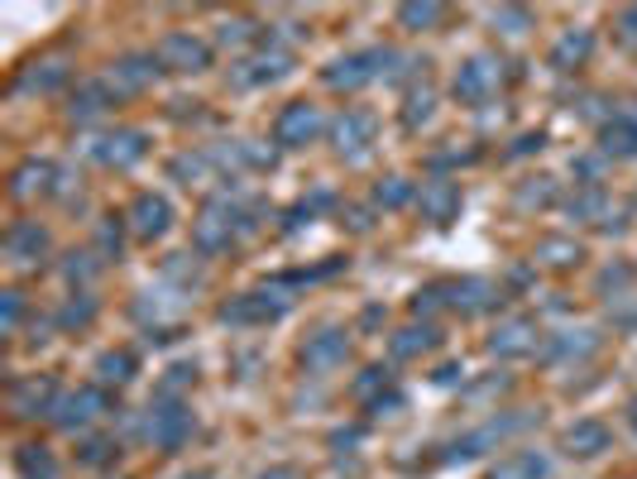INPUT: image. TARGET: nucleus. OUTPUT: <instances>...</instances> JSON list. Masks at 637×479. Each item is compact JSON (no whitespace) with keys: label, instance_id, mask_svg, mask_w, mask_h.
<instances>
[{"label":"nucleus","instance_id":"f8f14e48","mask_svg":"<svg viewBox=\"0 0 637 479\" xmlns=\"http://www.w3.org/2000/svg\"><path fill=\"white\" fill-rule=\"evenodd\" d=\"M494 86H499V63H494V58H484V53L470 58V63L456 72V101H460V106H484Z\"/></svg>","mask_w":637,"mask_h":479},{"label":"nucleus","instance_id":"aec40b11","mask_svg":"<svg viewBox=\"0 0 637 479\" xmlns=\"http://www.w3.org/2000/svg\"><path fill=\"white\" fill-rule=\"evenodd\" d=\"M53 379L43 374V379H29V384H14L10 388V408H14V417H43V413H53Z\"/></svg>","mask_w":637,"mask_h":479},{"label":"nucleus","instance_id":"f257e3e1","mask_svg":"<svg viewBox=\"0 0 637 479\" xmlns=\"http://www.w3.org/2000/svg\"><path fill=\"white\" fill-rule=\"evenodd\" d=\"M384 63H398L394 49H369V53H345L336 63L326 67V86L331 92H359V86H369L374 77H384Z\"/></svg>","mask_w":637,"mask_h":479},{"label":"nucleus","instance_id":"79ce46f5","mask_svg":"<svg viewBox=\"0 0 637 479\" xmlns=\"http://www.w3.org/2000/svg\"><path fill=\"white\" fill-rule=\"evenodd\" d=\"M618 29H624V39H628V43H637V6L618 10Z\"/></svg>","mask_w":637,"mask_h":479},{"label":"nucleus","instance_id":"1a4fd4ad","mask_svg":"<svg viewBox=\"0 0 637 479\" xmlns=\"http://www.w3.org/2000/svg\"><path fill=\"white\" fill-rule=\"evenodd\" d=\"M111 408V398L101 394V388H77V394H63L53 403V423L63 427V431H77V427H86V423H96L101 413Z\"/></svg>","mask_w":637,"mask_h":479},{"label":"nucleus","instance_id":"ddd939ff","mask_svg":"<svg viewBox=\"0 0 637 479\" xmlns=\"http://www.w3.org/2000/svg\"><path fill=\"white\" fill-rule=\"evenodd\" d=\"M441 302L451 312H466V316H474V312H489L499 302V288L494 283H484V279H460V283H441Z\"/></svg>","mask_w":637,"mask_h":479},{"label":"nucleus","instance_id":"473e14b6","mask_svg":"<svg viewBox=\"0 0 637 479\" xmlns=\"http://www.w3.org/2000/svg\"><path fill=\"white\" fill-rule=\"evenodd\" d=\"M431 106H437V96H431V86H417V92L408 96V111H403V125L417 129L431 121Z\"/></svg>","mask_w":637,"mask_h":479},{"label":"nucleus","instance_id":"2eb2a0df","mask_svg":"<svg viewBox=\"0 0 637 479\" xmlns=\"http://www.w3.org/2000/svg\"><path fill=\"white\" fill-rule=\"evenodd\" d=\"M168 226H173V207H168V197H158V192L135 197V207H129V230H135L139 240H158V236H168Z\"/></svg>","mask_w":637,"mask_h":479},{"label":"nucleus","instance_id":"9d476101","mask_svg":"<svg viewBox=\"0 0 637 479\" xmlns=\"http://www.w3.org/2000/svg\"><path fill=\"white\" fill-rule=\"evenodd\" d=\"M144 154H149V139H144L139 129H111V135H101L92 144V158L101 168H129V164H139Z\"/></svg>","mask_w":637,"mask_h":479},{"label":"nucleus","instance_id":"49530a36","mask_svg":"<svg viewBox=\"0 0 637 479\" xmlns=\"http://www.w3.org/2000/svg\"><path fill=\"white\" fill-rule=\"evenodd\" d=\"M178 479H216L211 470H192V475H178Z\"/></svg>","mask_w":637,"mask_h":479},{"label":"nucleus","instance_id":"f704fd0d","mask_svg":"<svg viewBox=\"0 0 637 479\" xmlns=\"http://www.w3.org/2000/svg\"><path fill=\"white\" fill-rule=\"evenodd\" d=\"M374 201H379V207H403V201H413V183L408 178H384Z\"/></svg>","mask_w":637,"mask_h":479},{"label":"nucleus","instance_id":"393cba45","mask_svg":"<svg viewBox=\"0 0 637 479\" xmlns=\"http://www.w3.org/2000/svg\"><path fill=\"white\" fill-rule=\"evenodd\" d=\"M595 351H599L595 331H566V336L546 341V360H552V365H561V360H589Z\"/></svg>","mask_w":637,"mask_h":479},{"label":"nucleus","instance_id":"4468645a","mask_svg":"<svg viewBox=\"0 0 637 479\" xmlns=\"http://www.w3.org/2000/svg\"><path fill=\"white\" fill-rule=\"evenodd\" d=\"M417 207H422V216H427L431 226H451L456 211H460V183H451V178L422 183V192H417Z\"/></svg>","mask_w":637,"mask_h":479},{"label":"nucleus","instance_id":"f03ea898","mask_svg":"<svg viewBox=\"0 0 637 479\" xmlns=\"http://www.w3.org/2000/svg\"><path fill=\"white\" fill-rule=\"evenodd\" d=\"M187 431H192V413L182 408V403H173L168 394L149 403V417H144V437L154 446H164V451H178L187 441Z\"/></svg>","mask_w":637,"mask_h":479},{"label":"nucleus","instance_id":"7c9ffc66","mask_svg":"<svg viewBox=\"0 0 637 479\" xmlns=\"http://www.w3.org/2000/svg\"><path fill=\"white\" fill-rule=\"evenodd\" d=\"M441 14H446V6H437V0H422V6H398V24L403 29H437Z\"/></svg>","mask_w":637,"mask_h":479},{"label":"nucleus","instance_id":"a18cd8bd","mask_svg":"<svg viewBox=\"0 0 637 479\" xmlns=\"http://www.w3.org/2000/svg\"><path fill=\"white\" fill-rule=\"evenodd\" d=\"M259 479H297V470H288V466H273V470H264Z\"/></svg>","mask_w":637,"mask_h":479},{"label":"nucleus","instance_id":"a211bd4d","mask_svg":"<svg viewBox=\"0 0 637 479\" xmlns=\"http://www.w3.org/2000/svg\"><path fill=\"white\" fill-rule=\"evenodd\" d=\"M154 77H158V58L154 53H135V58H121L106 82H111L115 96H129V92H144Z\"/></svg>","mask_w":637,"mask_h":479},{"label":"nucleus","instance_id":"2f4dec72","mask_svg":"<svg viewBox=\"0 0 637 479\" xmlns=\"http://www.w3.org/2000/svg\"><path fill=\"white\" fill-rule=\"evenodd\" d=\"M537 259H546L552 269H566V264H575V259H585V250H581L575 240L552 236V240H542V244H537Z\"/></svg>","mask_w":637,"mask_h":479},{"label":"nucleus","instance_id":"cd10ccee","mask_svg":"<svg viewBox=\"0 0 637 479\" xmlns=\"http://www.w3.org/2000/svg\"><path fill=\"white\" fill-rule=\"evenodd\" d=\"M115 101V92H111V82L101 77V82H86L77 96H72V106H67V115L72 121H92V115H101Z\"/></svg>","mask_w":637,"mask_h":479},{"label":"nucleus","instance_id":"c85d7f7f","mask_svg":"<svg viewBox=\"0 0 637 479\" xmlns=\"http://www.w3.org/2000/svg\"><path fill=\"white\" fill-rule=\"evenodd\" d=\"M14 466H20V479H58V460L49 446H20Z\"/></svg>","mask_w":637,"mask_h":479},{"label":"nucleus","instance_id":"9b49d317","mask_svg":"<svg viewBox=\"0 0 637 479\" xmlns=\"http://www.w3.org/2000/svg\"><path fill=\"white\" fill-rule=\"evenodd\" d=\"M283 312H288V302L273 298V293H240V298H230L226 308H221V322H230V326H259V322H279Z\"/></svg>","mask_w":637,"mask_h":479},{"label":"nucleus","instance_id":"4c0bfd02","mask_svg":"<svg viewBox=\"0 0 637 479\" xmlns=\"http://www.w3.org/2000/svg\"><path fill=\"white\" fill-rule=\"evenodd\" d=\"M115 451H121V446H115V441H106V437H96V441H86V451H82V460H86V466H106V460H115Z\"/></svg>","mask_w":637,"mask_h":479},{"label":"nucleus","instance_id":"e433bc0d","mask_svg":"<svg viewBox=\"0 0 637 479\" xmlns=\"http://www.w3.org/2000/svg\"><path fill=\"white\" fill-rule=\"evenodd\" d=\"M92 316H96V302H92V298H82V302H67V312L58 316V322H63V326H86Z\"/></svg>","mask_w":637,"mask_h":479},{"label":"nucleus","instance_id":"0eeeda50","mask_svg":"<svg viewBox=\"0 0 637 479\" xmlns=\"http://www.w3.org/2000/svg\"><path fill=\"white\" fill-rule=\"evenodd\" d=\"M288 67H293V53H288V49H264V53H254V58H244V63L230 67V86H240V92H250V86L279 82Z\"/></svg>","mask_w":637,"mask_h":479},{"label":"nucleus","instance_id":"a19ab883","mask_svg":"<svg viewBox=\"0 0 637 479\" xmlns=\"http://www.w3.org/2000/svg\"><path fill=\"white\" fill-rule=\"evenodd\" d=\"M379 384H388V374H384V369H365V379L355 384V394H359V398H369Z\"/></svg>","mask_w":637,"mask_h":479},{"label":"nucleus","instance_id":"dca6fc26","mask_svg":"<svg viewBox=\"0 0 637 479\" xmlns=\"http://www.w3.org/2000/svg\"><path fill=\"white\" fill-rule=\"evenodd\" d=\"M345 355H351V341H345V331H322V336H312L302 345V365L312 374H331L336 365H345Z\"/></svg>","mask_w":637,"mask_h":479},{"label":"nucleus","instance_id":"423d86ee","mask_svg":"<svg viewBox=\"0 0 637 479\" xmlns=\"http://www.w3.org/2000/svg\"><path fill=\"white\" fill-rule=\"evenodd\" d=\"M236 221H240V211L230 207V201H211L207 211H201V221L192 226V240H197V250H207V254H221L230 240H236Z\"/></svg>","mask_w":637,"mask_h":479},{"label":"nucleus","instance_id":"f3484780","mask_svg":"<svg viewBox=\"0 0 637 479\" xmlns=\"http://www.w3.org/2000/svg\"><path fill=\"white\" fill-rule=\"evenodd\" d=\"M518 427H528V417H494V423H484L480 431H470L466 441H456L451 451H446V460H474V456H484V446L503 441V437H509V431H518Z\"/></svg>","mask_w":637,"mask_h":479},{"label":"nucleus","instance_id":"39448f33","mask_svg":"<svg viewBox=\"0 0 637 479\" xmlns=\"http://www.w3.org/2000/svg\"><path fill=\"white\" fill-rule=\"evenodd\" d=\"M374 129H379V121H374V111H341L336 121H331V144H336L341 158H359L374 144Z\"/></svg>","mask_w":637,"mask_h":479},{"label":"nucleus","instance_id":"72a5a7b5","mask_svg":"<svg viewBox=\"0 0 637 479\" xmlns=\"http://www.w3.org/2000/svg\"><path fill=\"white\" fill-rule=\"evenodd\" d=\"M63 77H67V67H63V63H34V67H29L14 86H39V92H49V86H58Z\"/></svg>","mask_w":637,"mask_h":479},{"label":"nucleus","instance_id":"7ed1b4c3","mask_svg":"<svg viewBox=\"0 0 637 479\" xmlns=\"http://www.w3.org/2000/svg\"><path fill=\"white\" fill-rule=\"evenodd\" d=\"M326 129L322 111L312 106V101H288L279 111V121H273V139L283 144V149H307V144Z\"/></svg>","mask_w":637,"mask_h":479},{"label":"nucleus","instance_id":"ea45409f","mask_svg":"<svg viewBox=\"0 0 637 479\" xmlns=\"http://www.w3.org/2000/svg\"><path fill=\"white\" fill-rule=\"evenodd\" d=\"M628 283H633V269H628V264L599 273V293H609V288H614V298H618V288H628Z\"/></svg>","mask_w":637,"mask_h":479},{"label":"nucleus","instance_id":"c756f323","mask_svg":"<svg viewBox=\"0 0 637 479\" xmlns=\"http://www.w3.org/2000/svg\"><path fill=\"white\" fill-rule=\"evenodd\" d=\"M96 374L106 384H129V379H135V355H129V351H106L96 360Z\"/></svg>","mask_w":637,"mask_h":479},{"label":"nucleus","instance_id":"20e7f679","mask_svg":"<svg viewBox=\"0 0 637 479\" xmlns=\"http://www.w3.org/2000/svg\"><path fill=\"white\" fill-rule=\"evenodd\" d=\"M158 67H168V72H207L211 67V43H201L192 39L187 29H173V34L158 39Z\"/></svg>","mask_w":637,"mask_h":479},{"label":"nucleus","instance_id":"6e6552de","mask_svg":"<svg viewBox=\"0 0 637 479\" xmlns=\"http://www.w3.org/2000/svg\"><path fill=\"white\" fill-rule=\"evenodd\" d=\"M537 345H542L537 322H532V316H509V322H499L489 351L499 360H528V355H537Z\"/></svg>","mask_w":637,"mask_h":479},{"label":"nucleus","instance_id":"b1692460","mask_svg":"<svg viewBox=\"0 0 637 479\" xmlns=\"http://www.w3.org/2000/svg\"><path fill=\"white\" fill-rule=\"evenodd\" d=\"M589 49H595V34L589 29H566V34L556 39V49H552V67L556 72H571V67H581Z\"/></svg>","mask_w":637,"mask_h":479},{"label":"nucleus","instance_id":"4be33fe9","mask_svg":"<svg viewBox=\"0 0 637 479\" xmlns=\"http://www.w3.org/2000/svg\"><path fill=\"white\" fill-rule=\"evenodd\" d=\"M489 479H552V460L542 451H509L489 470Z\"/></svg>","mask_w":637,"mask_h":479},{"label":"nucleus","instance_id":"58836bf2","mask_svg":"<svg viewBox=\"0 0 637 479\" xmlns=\"http://www.w3.org/2000/svg\"><path fill=\"white\" fill-rule=\"evenodd\" d=\"M254 34H259L254 20H226L221 24V43H244V39H254Z\"/></svg>","mask_w":637,"mask_h":479},{"label":"nucleus","instance_id":"412c9836","mask_svg":"<svg viewBox=\"0 0 637 479\" xmlns=\"http://www.w3.org/2000/svg\"><path fill=\"white\" fill-rule=\"evenodd\" d=\"M604 451H609V427L595 423V417H585V423H575V427L566 431V456L595 460V456H604Z\"/></svg>","mask_w":637,"mask_h":479},{"label":"nucleus","instance_id":"6ab92c4d","mask_svg":"<svg viewBox=\"0 0 637 479\" xmlns=\"http://www.w3.org/2000/svg\"><path fill=\"white\" fill-rule=\"evenodd\" d=\"M6 254L14 259V264H34L39 254H49V230H43L39 221H14L6 230Z\"/></svg>","mask_w":637,"mask_h":479},{"label":"nucleus","instance_id":"5701e85b","mask_svg":"<svg viewBox=\"0 0 637 479\" xmlns=\"http://www.w3.org/2000/svg\"><path fill=\"white\" fill-rule=\"evenodd\" d=\"M599 149L609 158H637V115H614V121H604Z\"/></svg>","mask_w":637,"mask_h":479},{"label":"nucleus","instance_id":"a878e982","mask_svg":"<svg viewBox=\"0 0 637 479\" xmlns=\"http://www.w3.org/2000/svg\"><path fill=\"white\" fill-rule=\"evenodd\" d=\"M441 345V331L437 326H408V331H398L394 336V360H417V355H427V351H437Z\"/></svg>","mask_w":637,"mask_h":479},{"label":"nucleus","instance_id":"c03bdc74","mask_svg":"<svg viewBox=\"0 0 637 479\" xmlns=\"http://www.w3.org/2000/svg\"><path fill=\"white\" fill-rule=\"evenodd\" d=\"M523 201H552V178H542V187H528Z\"/></svg>","mask_w":637,"mask_h":479},{"label":"nucleus","instance_id":"37998d69","mask_svg":"<svg viewBox=\"0 0 637 479\" xmlns=\"http://www.w3.org/2000/svg\"><path fill=\"white\" fill-rule=\"evenodd\" d=\"M20 312H24L20 293H6V331H14V326H20Z\"/></svg>","mask_w":637,"mask_h":479},{"label":"nucleus","instance_id":"bb28decb","mask_svg":"<svg viewBox=\"0 0 637 479\" xmlns=\"http://www.w3.org/2000/svg\"><path fill=\"white\" fill-rule=\"evenodd\" d=\"M53 178H58V168L53 164H39V158H29L24 168H14V187L10 192L14 197H34V192H53Z\"/></svg>","mask_w":637,"mask_h":479},{"label":"nucleus","instance_id":"de8ad7c7","mask_svg":"<svg viewBox=\"0 0 637 479\" xmlns=\"http://www.w3.org/2000/svg\"><path fill=\"white\" fill-rule=\"evenodd\" d=\"M628 423H633V431H637V398L628 403Z\"/></svg>","mask_w":637,"mask_h":479},{"label":"nucleus","instance_id":"c9c22d12","mask_svg":"<svg viewBox=\"0 0 637 479\" xmlns=\"http://www.w3.org/2000/svg\"><path fill=\"white\" fill-rule=\"evenodd\" d=\"M494 24H503V34H523V29L532 24V14L518 10V6H503V10H494Z\"/></svg>","mask_w":637,"mask_h":479}]
</instances>
